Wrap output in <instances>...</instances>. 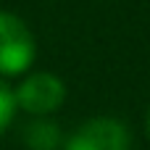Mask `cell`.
<instances>
[{
    "instance_id": "4",
    "label": "cell",
    "mask_w": 150,
    "mask_h": 150,
    "mask_svg": "<svg viewBox=\"0 0 150 150\" xmlns=\"http://www.w3.org/2000/svg\"><path fill=\"white\" fill-rule=\"evenodd\" d=\"M29 150H58L61 145V132L53 121H45L42 116L26 127V134H24Z\"/></svg>"
},
{
    "instance_id": "6",
    "label": "cell",
    "mask_w": 150,
    "mask_h": 150,
    "mask_svg": "<svg viewBox=\"0 0 150 150\" xmlns=\"http://www.w3.org/2000/svg\"><path fill=\"white\" fill-rule=\"evenodd\" d=\"M145 124H148V134H150V111H148V121Z\"/></svg>"
},
{
    "instance_id": "2",
    "label": "cell",
    "mask_w": 150,
    "mask_h": 150,
    "mask_svg": "<svg viewBox=\"0 0 150 150\" xmlns=\"http://www.w3.org/2000/svg\"><path fill=\"white\" fill-rule=\"evenodd\" d=\"M16 105L32 116H47L55 113L63 100H66V84L61 76L50 74V71H34L29 74L16 90Z\"/></svg>"
},
{
    "instance_id": "5",
    "label": "cell",
    "mask_w": 150,
    "mask_h": 150,
    "mask_svg": "<svg viewBox=\"0 0 150 150\" xmlns=\"http://www.w3.org/2000/svg\"><path fill=\"white\" fill-rule=\"evenodd\" d=\"M16 111H18V105H16V95H13V90H11L8 84L0 79V134L11 127Z\"/></svg>"
},
{
    "instance_id": "3",
    "label": "cell",
    "mask_w": 150,
    "mask_h": 150,
    "mask_svg": "<svg viewBox=\"0 0 150 150\" xmlns=\"http://www.w3.org/2000/svg\"><path fill=\"white\" fill-rule=\"evenodd\" d=\"M129 129L111 116H98L79 124L63 142V150H129Z\"/></svg>"
},
{
    "instance_id": "1",
    "label": "cell",
    "mask_w": 150,
    "mask_h": 150,
    "mask_svg": "<svg viewBox=\"0 0 150 150\" xmlns=\"http://www.w3.org/2000/svg\"><path fill=\"white\" fill-rule=\"evenodd\" d=\"M37 58V42L29 26L11 11H0V76L29 71Z\"/></svg>"
}]
</instances>
